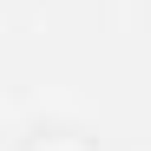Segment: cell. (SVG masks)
I'll return each mask as SVG.
<instances>
[{
    "label": "cell",
    "mask_w": 151,
    "mask_h": 151,
    "mask_svg": "<svg viewBox=\"0 0 151 151\" xmlns=\"http://www.w3.org/2000/svg\"><path fill=\"white\" fill-rule=\"evenodd\" d=\"M27 151H92V145H86L79 132H40V138H33Z\"/></svg>",
    "instance_id": "1"
}]
</instances>
